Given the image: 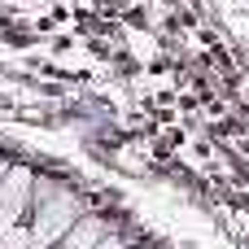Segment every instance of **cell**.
<instances>
[{"instance_id": "6da1fadb", "label": "cell", "mask_w": 249, "mask_h": 249, "mask_svg": "<svg viewBox=\"0 0 249 249\" xmlns=\"http://www.w3.org/2000/svg\"><path fill=\"white\" fill-rule=\"evenodd\" d=\"M79 219H83L79 197H74L66 184L35 175V197H31V241H35V245H61L66 232H70Z\"/></svg>"}, {"instance_id": "7a4b0ae2", "label": "cell", "mask_w": 249, "mask_h": 249, "mask_svg": "<svg viewBox=\"0 0 249 249\" xmlns=\"http://www.w3.org/2000/svg\"><path fill=\"white\" fill-rule=\"evenodd\" d=\"M31 197H35V171L13 162L4 184H0V236L13 232L26 214H31Z\"/></svg>"}, {"instance_id": "3957f363", "label": "cell", "mask_w": 249, "mask_h": 249, "mask_svg": "<svg viewBox=\"0 0 249 249\" xmlns=\"http://www.w3.org/2000/svg\"><path fill=\"white\" fill-rule=\"evenodd\" d=\"M109 232H114V228H109V219H101V214H83V219L66 232V241H61L57 249H96Z\"/></svg>"}, {"instance_id": "277c9868", "label": "cell", "mask_w": 249, "mask_h": 249, "mask_svg": "<svg viewBox=\"0 0 249 249\" xmlns=\"http://www.w3.org/2000/svg\"><path fill=\"white\" fill-rule=\"evenodd\" d=\"M96 249H123V241H118V236L109 232V236H105V241H101V245H96Z\"/></svg>"}, {"instance_id": "5b68a950", "label": "cell", "mask_w": 249, "mask_h": 249, "mask_svg": "<svg viewBox=\"0 0 249 249\" xmlns=\"http://www.w3.org/2000/svg\"><path fill=\"white\" fill-rule=\"evenodd\" d=\"M9 166H13V162H4V158H0V184H4V175H9Z\"/></svg>"}]
</instances>
